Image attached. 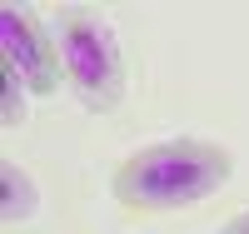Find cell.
I'll use <instances>...</instances> for the list:
<instances>
[{"label":"cell","mask_w":249,"mask_h":234,"mask_svg":"<svg viewBox=\"0 0 249 234\" xmlns=\"http://www.w3.org/2000/svg\"><path fill=\"white\" fill-rule=\"evenodd\" d=\"M234 175V155L214 140H160L124 155L110 175V195L135 215H164V209L199 204L204 195Z\"/></svg>","instance_id":"6da1fadb"},{"label":"cell","mask_w":249,"mask_h":234,"mask_svg":"<svg viewBox=\"0 0 249 234\" xmlns=\"http://www.w3.org/2000/svg\"><path fill=\"white\" fill-rule=\"evenodd\" d=\"M60 60H65V80L90 110H110L124 95V60L105 20L85 10L60 15Z\"/></svg>","instance_id":"7a4b0ae2"},{"label":"cell","mask_w":249,"mask_h":234,"mask_svg":"<svg viewBox=\"0 0 249 234\" xmlns=\"http://www.w3.org/2000/svg\"><path fill=\"white\" fill-rule=\"evenodd\" d=\"M0 45H5V65L25 80L30 95H55L65 80V60H60V40L40 30V20L20 5L0 10Z\"/></svg>","instance_id":"3957f363"},{"label":"cell","mask_w":249,"mask_h":234,"mask_svg":"<svg viewBox=\"0 0 249 234\" xmlns=\"http://www.w3.org/2000/svg\"><path fill=\"white\" fill-rule=\"evenodd\" d=\"M0 180H5V199H0V215H5V224H20L35 215V184L20 164H5L0 169Z\"/></svg>","instance_id":"277c9868"},{"label":"cell","mask_w":249,"mask_h":234,"mask_svg":"<svg viewBox=\"0 0 249 234\" xmlns=\"http://www.w3.org/2000/svg\"><path fill=\"white\" fill-rule=\"evenodd\" d=\"M0 85H5V105H0V125H20L25 120V100H20V90H25V80H20L10 65H0Z\"/></svg>","instance_id":"5b68a950"},{"label":"cell","mask_w":249,"mask_h":234,"mask_svg":"<svg viewBox=\"0 0 249 234\" xmlns=\"http://www.w3.org/2000/svg\"><path fill=\"white\" fill-rule=\"evenodd\" d=\"M224 234H249V209H244V215H234L230 224H224Z\"/></svg>","instance_id":"8992f818"}]
</instances>
